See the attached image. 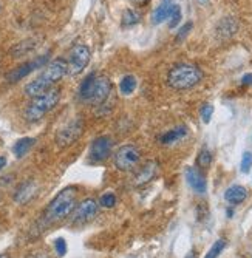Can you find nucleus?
<instances>
[{
	"instance_id": "obj_31",
	"label": "nucleus",
	"mask_w": 252,
	"mask_h": 258,
	"mask_svg": "<svg viewBox=\"0 0 252 258\" xmlns=\"http://www.w3.org/2000/svg\"><path fill=\"white\" fill-rule=\"evenodd\" d=\"M241 84L243 85H252V73H247L241 78Z\"/></svg>"
},
{
	"instance_id": "obj_3",
	"label": "nucleus",
	"mask_w": 252,
	"mask_h": 258,
	"mask_svg": "<svg viewBox=\"0 0 252 258\" xmlns=\"http://www.w3.org/2000/svg\"><path fill=\"white\" fill-rule=\"evenodd\" d=\"M111 91V82L108 78L96 76L95 73L88 75L81 87H79V98L91 102V104H102Z\"/></svg>"
},
{
	"instance_id": "obj_26",
	"label": "nucleus",
	"mask_w": 252,
	"mask_h": 258,
	"mask_svg": "<svg viewBox=\"0 0 252 258\" xmlns=\"http://www.w3.org/2000/svg\"><path fill=\"white\" fill-rule=\"evenodd\" d=\"M214 114V105L212 104H204L200 110V116H201V121L204 124H209L211 122V118Z\"/></svg>"
},
{
	"instance_id": "obj_16",
	"label": "nucleus",
	"mask_w": 252,
	"mask_h": 258,
	"mask_svg": "<svg viewBox=\"0 0 252 258\" xmlns=\"http://www.w3.org/2000/svg\"><path fill=\"white\" fill-rule=\"evenodd\" d=\"M247 198V190L244 189L243 185H231L229 189L224 192V200L231 204H240Z\"/></svg>"
},
{
	"instance_id": "obj_8",
	"label": "nucleus",
	"mask_w": 252,
	"mask_h": 258,
	"mask_svg": "<svg viewBox=\"0 0 252 258\" xmlns=\"http://www.w3.org/2000/svg\"><path fill=\"white\" fill-rule=\"evenodd\" d=\"M140 158H141V153L135 146H122L114 153V158H113L114 167L122 172L132 170L136 164L140 162Z\"/></svg>"
},
{
	"instance_id": "obj_12",
	"label": "nucleus",
	"mask_w": 252,
	"mask_h": 258,
	"mask_svg": "<svg viewBox=\"0 0 252 258\" xmlns=\"http://www.w3.org/2000/svg\"><path fill=\"white\" fill-rule=\"evenodd\" d=\"M158 173V162L155 161H147L144 166L136 172L135 175V185H144L147 182H150Z\"/></svg>"
},
{
	"instance_id": "obj_24",
	"label": "nucleus",
	"mask_w": 252,
	"mask_h": 258,
	"mask_svg": "<svg viewBox=\"0 0 252 258\" xmlns=\"http://www.w3.org/2000/svg\"><path fill=\"white\" fill-rule=\"evenodd\" d=\"M36 46V43L33 42V40H27V42H22V43H19V45H16L14 48H13V54H14V57H19V56H24L27 51H30V50H33Z\"/></svg>"
},
{
	"instance_id": "obj_29",
	"label": "nucleus",
	"mask_w": 252,
	"mask_h": 258,
	"mask_svg": "<svg viewBox=\"0 0 252 258\" xmlns=\"http://www.w3.org/2000/svg\"><path fill=\"white\" fill-rule=\"evenodd\" d=\"M192 28H194V23L192 22H187V23H184L181 28H179V31H178V34H176V42H179V40H182L184 39L191 31H192Z\"/></svg>"
},
{
	"instance_id": "obj_19",
	"label": "nucleus",
	"mask_w": 252,
	"mask_h": 258,
	"mask_svg": "<svg viewBox=\"0 0 252 258\" xmlns=\"http://www.w3.org/2000/svg\"><path fill=\"white\" fill-rule=\"evenodd\" d=\"M136 78L135 76H132V75H125L122 79H121V82H119V91L122 93L124 96H130L132 93L136 90Z\"/></svg>"
},
{
	"instance_id": "obj_6",
	"label": "nucleus",
	"mask_w": 252,
	"mask_h": 258,
	"mask_svg": "<svg viewBox=\"0 0 252 258\" xmlns=\"http://www.w3.org/2000/svg\"><path fill=\"white\" fill-rule=\"evenodd\" d=\"M91 57L90 48L84 43H76L73 48L68 53V75L70 76H76L79 73H82V70L88 65Z\"/></svg>"
},
{
	"instance_id": "obj_27",
	"label": "nucleus",
	"mask_w": 252,
	"mask_h": 258,
	"mask_svg": "<svg viewBox=\"0 0 252 258\" xmlns=\"http://www.w3.org/2000/svg\"><path fill=\"white\" fill-rule=\"evenodd\" d=\"M99 204H101L102 207L111 209V207H114V204H116V197H114V194H111V192H107V194H104V195L101 197Z\"/></svg>"
},
{
	"instance_id": "obj_5",
	"label": "nucleus",
	"mask_w": 252,
	"mask_h": 258,
	"mask_svg": "<svg viewBox=\"0 0 252 258\" xmlns=\"http://www.w3.org/2000/svg\"><path fill=\"white\" fill-rule=\"evenodd\" d=\"M60 99V91L57 88H51L50 91L34 98L28 107L25 108V119L28 122H37L45 114L51 111Z\"/></svg>"
},
{
	"instance_id": "obj_20",
	"label": "nucleus",
	"mask_w": 252,
	"mask_h": 258,
	"mask_svg": "<svg viewBox=\"0 0 252 258\" xmlns=\"http://www.w3.org/2000/svg\"><path fill=\"white\" fill-rule=\"evenodd\" d=\"M235 30H237V23L232 19H229V17H226L224 20H221L220 25H218V31L223 33V34H226V36L234 34Z\"/></svg>"
},
{
	"instance_id": "obj_17",
	"label": "nucleus",
	"mask_w": 252,
	"mask_h": 258,
	"mask_svg": "<svg viewBox=\"0 0 252 258\" xmlns=\"http://www.w3.org/2000/svg\"><path fill=\"white\" fill-rule=\"evenodd\" d=\"M36 144V139L34 138H20L19 141H16V144L13 146V153L17 158H24Z\"/></svg>"
},
{
	"instance_id": "obj_7",
	"label": "nucleus",
	"mask_w": 252,
	"mask_h": 258,
	"mask_svg": "<svg viewBox=\"0 0 252 258\" xmlns=\"http://www.w3.org/2000/svg\"><path fill=\"white\" fill-rule=\"evenodd\" d=\"M84 133V121L81 118H75L68 124H65L56 135V143L59 147H68L75 144Z\"/></svg>"
},
{
	"instance_id": "obj_33",
	"label": "nucleus",
	"mask_w": 252,
	"mask_h": 258,
	"mask_svg": "<svg viewBox=\"0 0 252 258\" xmlns=\"http://www.w3.org/2000/svg\"><path fill=\"white\" fill-rule=\"evenodd\" d=\"M132 2H133L135 5H144V4L149 2V0H132Z\"/></svg>"
},
{
	"instance_id": "obj_23",
	"label": "nucleus",
	"mask_w": 252,
	"mask_h": 258,
	"mask_svg": "<svg viewBox=\"0 0 252 258\" xmlns=\"http://www.w3.org/2000/svg\"><path fill=\"white\" fill-rule=\"evenodd\" d=\"M212 162V155H211V150L209 149H201V152L198 153V158H197V164L201 167V169H208Z\"/></svg>"
},
{
	"instance_id": "obj_30",
	"label": "nucleus",
	"mask_w": 252,
	"mask_h": 258,
	"mask_svg": "<svg viewBox=\"0 0 252 258\" xmlns=\"http://www.w3.org/2000/svg\"><path fill=\"white\" fill-rule=\"evenodd\" d=\"M54 250L57 256H64L67 253V241L64 238H56L54 240Z\"/></svg>"
},
{
	"instance_id": "obj_25",
	"label": "nucleus",
	"mask_w": 252,
	"mask_h": 258,
	"mask_svg": "<svg viewBox=\"0 0 252 258\" xmlns=\"http://www.w3.org/2000/svg\"><path fill=\"white\" fill-rule=\"evenodd\" d=\"M224 247H226V241H224L223 238L217 240V241L212 244V247L209 249V252L206 253L204 258H218V255L224 250Z\"/></svg>"
},
{
	"instance_id": "obj_2",
	"label": "nucleus",
	"mask_w": 252,
	"mask_h": 258,
	"mask_svg": "<svg viewBox=\"0 0 252 258\" xmlns=\"http://www.w3.org/2000/svg\"><path fill=\"white\" fill-rule=\"evenodd\" d=\"M78 203V187L72 185L67 189L60 190L48 204L47 210H45V218L50 223L65 220L72 212H75Z\"/></svg>"
},
{
	"instance_id": "obj_21",
	"label": "nucleus",
	"mask_w": 252,
	"mask_h": 258,
	"mask_svg": "<svg viewBox=\"0 0 252 258\" xmlns=\"http://www.w3.org/2000/svg\"><path fill=\"white\" fill-rule=\"evenodd\" d=\"M140 22V14L135 10H125L122 14V27H133Z\"/></svg>"
},
{
	"instance_id": "obj_9",
	"label": "nucleus",
	"mask_w": 252,
	"mask_h": 258,
	"mask_svg": "<svg viewBox=\"0 0 252 258\" xmlns=\"http://www.w3.org/2000/svg\"><path fill=\"white\" fill-rule=\"evenodd\" d=\"M98 209H99V203L95 201L93 198H87L82 203H79L75 209L73 214V224L75 226H82L90 223L91 220H95V217L98 215Z\"/></svg>"
},
{
	"instance_id": "obj_22",
	"label": "nucleus",
	"mask_w": 252,
	"mask_h": 258,
	"mask_svg": "<svg viewBox=\"0 0 252 258\" xmlns=\"http://www.w3.org/2000/svg\"><path fill=\"white\" fill-rule=\"evenodd\" d=\"M182 19V11H181V7L179 5H175L172 7V11H170V16H169V28H176L179 25V22Z\"/></svg>"
},
{
	"instance_id": "obj_18",
	"label": "nucleus",
	"mask_w": 252,
	"mask_h": 258,
	"mask_svg": "<svg viewBox=\"0 0 252 258\" xmlns=\"http://www.w3.org/2000/svg\"><path fill=\"white\" fill-rule=\"evenodd\" d=\"M187 135V128L184 127V125H181V127H175V128H172V130H169L167 133H164L163 136H161V143L163 144H173V143H176V141H179V139H182Z\"/></svg>"
},
{
	"instance_id": "obj_4",
	"label": "nucleus",
	"mask_w": 252,
	"mask_h": 258,
	"mask_svg": "<svg viewBox=\"0 0 252 258\" xmlns=\"http://www.w3.org/2000/svg\"><path fill=\"white\" fill-rule=\"evenodd\" d=\"M203 79V72L189 63H181L173 67L167 75V84L175 90H187L195 87Z\"/></svg>"
},
{
	"instance_id": "obj_13",
	"label": "nucleus",
	"mask_w": 252,
	"mask_h": 258,
	"mask_svg": "<svg viewBox=\"0 0 252 258\" xmlns=\"http://www.w3.org/2000/svg\"><path fill=\"white\" fill-rule=\"evenodd\" d=\"M186 179H187V184L192 187L194 192H197V194H204L206 189H208V184H206L204 176L195 167H187L186 169Z\"/></svg>"
},
{
	"instance_id": "obj_32",
	"label": "nucleus",
	"mask_w": 252,
	"mask_h": 258,
	"mask_svg": "<svg viewBox=\"0 0 252 258\" xmlns=\"http://www.w3.org/2000/svg\"><path fill=\"white\" fill-rule=\"evenodd\" d=\"M5 166H7V158L5 156H0V172L4 170Z\"/></svg>"
},
{
	"instance_id": "obj_14",
	"label": "nucleus",
	"mask_w": 252,
	"mask_h": 258,
	"mask_svg": "<svg viewBox=\"0 0 252 258\" xmlns=\"http://www.w3.org/2000/svg\"><path fill=\"white\" fill-rule=\"evenodd\" d=\"M36 190H37V185L34 181H27L24 184H20L14 195V201L19 204H27L36 195Z\"/></svg>"
},
{
	"instance_id": "obj_28",
	"label": "nucleus",
	"mask_w": 252,
	"mask_h": 258,
	"mask_svg": "<svg viewBox=\"0 0 252 258\" xmlns=\"http://www.w3.org/2000/svg\"><path fill=\"white\" fill-rule=\"evenodd\" d=\"M240 169H241L243 173H249V170L252 169V153H250V152H244V153H243Z\"/></svg>"
},
{
	"instance_id": "obj_36",
	"label": "nucleus",
	"mask_w": 252,
	"mask_h": 258,
	"mask_svg": "<svg viewBox=\"0 0 252 258\" xmlns=\"http://www.w3.org/2000/svg\"><path fill=\"white\" fill-rule=\"evenodd\" d=\"M0 258H10L8 253H0Z\"/></svg>"
},
{
	"instance_id": "obj_1",
	"label": "nucleus",
	"mask_w": 252,
	"mask_h": 258,
	"mask_svg": "<svg viewBox=\"0 0 252 258\" xmlns=\"http://www.w3.org/2000/svg\"><path fill=\"white\" fill-rule=\"evenodd\" d=\"M65 75H68V63L65 59H54L47 67L43 68V72L31 82H28L24 87V93L30 98H37L43 93L50 91L54 84H57Z\"/></svg>"
},
{
	"instance_id": "obj_35",
	"label": "nucleus",
	"mask_w": 252,
	"mask_h": 258,
	"mask_svg": "<svg viewBox=\"0 0 252 258\" xmlns=\"http://www.w3.org/2000/svg\"><path fill=\"white\" fill-rule=\"evenodd\" d=\"M31 258H47V255H45V253H40V252H39V253L33 255Z\"/></svg>"
},
{
	"instance_id": "obj_10",
	"label": "nucleus",
	"mask_w": 252,
	"mask_h": 258,
	"mask_svg": "<svg viewBox=\"0 0 252 258\" xmlns=\"http://www.w3.org/2000/svg\"><path fill=\"white\" fill-rule=\"evenodd\" d=\"M47 62H48V54L37 56V57H34V59L25 62V63L19 65L17 68L11 70V72L7 75V81H8V82H17V81H20V79H24L25 76H28L30 73H33L34 70L45 67V63H47Z\"/></svg>"
},
{
	"instance_id": "obj_37",
	"label": "nucleus",
	"mask_w": 252,
	"mask_h": 258,
	"mask_svg": "<svg viewBox=\"0 0 252 258\" xmlns=\"http://www.w3.org/2000/svg\"><path fill=\"white\" fill-rule=\"evenodd\" d=\"M198 2H201V4H206V0H198Z\"/></svg>"
},
{
	"instance_id": "obj_11",
	"label": "nucleus",
	"mask_w": 252,
	"mask_h": 258,
	"mask_svg": "<svg viewBox=\"0 0 252 258\" xmlns=\"http://www.w3.org/2000/svg\"><path fill=\"white\" fill-rule=\"evenodd\" d=\"M113 141L108 136H99L96 138L90 147V159L93 162H102L111 155Z\"/></svg>"
},
{
	"instance_id": "obj_15",
	"label": "nucleus",
	"mask_w": 252,
	"mask_h": 258,
	"mask_svg": "<svg viewBox=\"0 0 252 258\" xmlns=\"http://www.w3.org/2000/svg\"><path fill=\"white\" fill-rule=\"evenodd\" d=\"M172 7H173V0H161V4H159L156 7V10L152 13V23L153 25H159V23L167 20L170 16Z\"/></svg>"
},
{
	"instance_id": "obj_34",
	"label": "nucleus",
	"mask_w": 252,
	"mask_h": 258,
	"mask_svg": "<svg viewBox=\"0 0 252 258\" xmlns=\"http://www.w3.org/2000/svg\"><path fill=\"white\" fill-rule=\"evenodd\" d=\"M184 258H197V253H195V250H192V252H189Z\"/></svg>"
}]
</instances>
